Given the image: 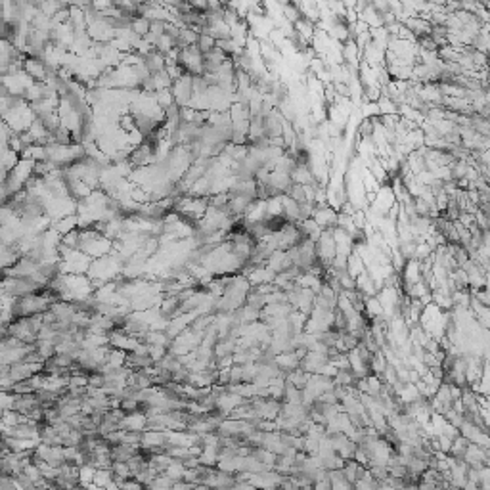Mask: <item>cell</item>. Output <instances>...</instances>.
Returning a JSON list of instances; mask_svg holds the SVG:
<instances>
[{"mask_svg": "<svg viewBox=\"0 0 490 490\" xmlns=\"http://www.w3.org/2000/svg\"><path fill=\"white\" fill-rule=\"evenodd\" d=\"M136 450H138V448L131 446V444H113V446L110 448V460L129 463V461L136 456Z\"/></svg>", "mask_w": 490, "mask_h": 490, "instance_id": "1", "label": "cell"}, {"mask_svg": "<svg viewBox=\"0 0 490 490\" xmlns=\"http://www.w3.org/2000/svg\"><path fill=\"white\" fill-rule=\"evenodd\" d=\"M199 48V52L203 54V56H207L209 52H212L215 48H217V38L215 37H211L209 33H201L199 35V40H198V44H196Z\"/></svg>", "mask_w": 490, "mask_h": 490, "instance_id": "3", "label": "cell"}, {"mask_svg": "<svg viewBox=\"0 0 490 490\" xmlns=\"http://www.w3.org/2000/svg\"><path fill=\"white\" fill-rule=\"evenodd\" d=\"M150 27H152V22H150L147 17H142V15H138V17H134L131 29L134 31V33H136L140 38H146L147 33H150Z\"/></svg>", "mask_w": 490, "mask_h": 490, "instance_id": "2", "label": "cell"}]
</instances>
